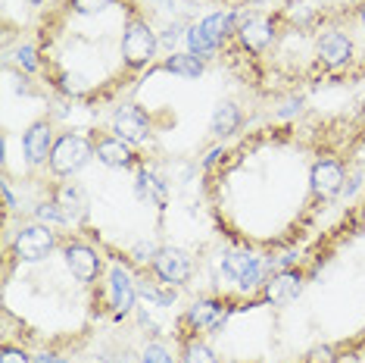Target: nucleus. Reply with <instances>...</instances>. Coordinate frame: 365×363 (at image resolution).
Instances as JSON below:
<instances>
[{
    "mask_svg": "<svg viewBox=\"0 0 365 363\" xmlns=\"http://www.w3.org/2000/svg\"><path fill=\"white\" fill-rule=\"evenodd\" d=\"M231 22H235V13H212V16H206V19L197 22V26H190L187 29L190 54H197L200 60L203 56H212L222 47V41L228 38Z\"/></svg>",
    "mask_w": 365,
    "mask_h": 363,
    "instance_id": "f257e3e1",
    "label": "nucleus"
},
{
    "mask_svg": "<svg viewBox=\"0 0 365 363\" xmlns=\"http://www.w3.org/2000/svg\"><path fill=\"white\" fill-rule=\"evenodd\" d=\"M94 156V147L85 135H63L53 141V151H51V169L56 176H72V172H78L85 163Z\"/></svg>",
    "mask_w": 365,
    "mask_h": 363,
    "instance_id": "f03ea898",
    "label": "nucleus"
},
{
    "mask_svg": "<svg viewBox=\"0 0 365 363\" xmlns=\"http://www.w3.org/2000/svg\"><path fill=\"white\" fill-rule=\"evenodd\" d=\"M222 276L235 282L240 292H253L256 285H262V260L244 251H228L222 257Z\"/></svg>",
    "mask_w": 365,
    "mask_h": 363,
    "instance_id": "7ed1b4c3",
    "label": "nucleus"
},
{
    "mask_svg": "<svg viewBox=\"0 0 365 363\" xmlns=\"http://www.w3.org/2000/svg\"><path fill=\"white\" fill-rule=\"evenodd\" d=\"M13 251H16V257L26 260V263L44 260L47 254L53 251V232L44 226V222H29V226H22V232L16 235Z\"/></svg>",
    "mask_w": 365,
    "mask_h": 363,
    "instance_id": "20e7f679",
    "label": "nucleus"
},
{
    "mask_svg": "<svg viewBox=\"0 0 365 363\" xmlns=\"http://www.w3.org/2000/svg\"><path fill=\"white\" fill-rule=\"evenodd\" d=\"M156 54V35L144 22H128L125 35H122V56L128 66H147Z\"/></svg>",
    "mask_w": 365,
    "mask_h": 363,
    "instance_id": "39448f33",
    "label": "nucleus"
},
{
    "mask_svg": "<svg viewBox=\"0 0 365 363\" xmlns=\"http://www.w3.org/2000/svg\"><path fill=\"white\" fill-rule=\"evenodd\" d=\"M153 269L165 285H185L190 279L194 263H190L187 251H181V247H160L153 257Z\"/></svg>",
    "mask_w": 365,
    "mask_h": 363,
    "instance_id": "423d86ee",
    "label": "nucleus"
},
{
    "mask_svg": "<svg viewBox=\"0 0 365 363\" xmlns=\"http://www.w3.org/2000/svg\"><path fill=\"white\" fill-rule=\"evenodd\" d=\"M113 131L122 138V141L140 144V141H147V135H150V119H147V113L140 110V106L125 104V106H119V110H115Z\"/></svg>",
    "mask_w": 365,
    "mask_h": 363,
    "instance_id": "0eeeda50",
    "label": "nucleus"
},
{
    "mask_svg": "<svg viewBox=\"0 0 365 363\" xmlns=\"http://www.w3.org/2000/svg\"><path fill=\"white\" fill-rule=\"evenodd\" d=\"M344 166H340L337 160H319L312 166V176H309V185H312V192L319 194V197H334L344 192Z\"/></svg>",
    "mask_w": 365,
    "mask_h": 363,
    "instance_id": "6e6552de",
    "label": "nucleus"
},
{
    "mask_svg": "<svg viewBox=\"0 0 365 363\" xmlns=\"http://www.w3.org/2000/svg\"><path fill=\"white\" fill-rule=\"evenodd\" d=\"M315 54H319V60L331 66V69H337V66L350 63L353 56V41L344 35V31H325V35L319 38V44H315Z\"/></svg>",
    "mask_w": 365,
    "mask_h": 363,
    "instance_id": "1a4fd4ad",
    "label": "nucleus"
},
{
    "mask_svg": "<svg viewBox=\"0 0 365 363\" xmlns=\"http://www.w3.org/2000/svg\"><path fill=\"white\" fill-rule=\"evenodd\" d=\"M22 151H26L29 166H41L44 160H51V151H53L51 126H47V122H35V126H29L26 138H22Z\"/></svg>",
    "mask_w": 365,
    "mask_h": 363,
    "instance_id": "9d476101",
    "label": "nucleus"
},
{
    "mask_svg": "<svg viewBox=\"0 0 365 363\" xmlns=\"http://www.w3.org/2000/svg\"><path fill=\"white\" fill-rule=\"evenodd\" d=\"M66 267H69V272L78 282H91L101 272V257L88 244H69L66 247Z\"/></svg>",
    "mask_w": 365,
    "mask_h": 363,
    "instance_id": "9b49d317",
    "label": "nucleus"
},
{
    "mask_svg": "<svg viewBox=\"0 0 365 363\" xmlns=\"http://www.w3.org/2000/svg\"><path fill=\"white\" fill-rule=\"evenodd\" d=\"M237 35H240V44H244L247 51L259 54V51H265V47L272 44L275 31H272V22L265 19V16H250V19L240 22Z\"/></svg>",
    "mask_w": 365,
    "mask_h": 363,
    "instance_id": "f8f14e48",
    "label": "nucleus"
},
{
    "mask_svg": "<svg viewBox=\"0 0 365 363\" xmlns=\"http://www.w3.org/2000/svg\"><path fill=\"white\" fill-rule=\"evenodd\" d=\"M300 288H303L300 272H294V269L275 272V276L265 282V301L269 304H287V301H294L297 294H300Z\"/></svg>",
    "mask_w": 365,
    "mask_h": 363,
    "instance_id": "ddd939ff",
    "label": "nucleus"
},
{
    "mask_svg": "<svg viewBox=\"0 0 365 363\" xmlns=\"http://www.w3.org/2000/svg\"><path fill=\"white\" fill-rule=\"evenodd\" d=\"M135 298H138V292H135L131 276L122 267H113L110 269V301H113L115 313H128L135 307Z\"/></svg>",
    "mask_w": 365,
    "mask_h": 363,
    "instance_id": "4468645a",
    "label": "nucleus"
},
{
    "mask_svg": "<svg viewBox=\"0 0 365 363\" xmlns=\"http://www.w3.org/2000/svg\"><path fill=\"white\" fill-rule=\"evenodd\" d=\"M228 310L222 307L219 301H197L194 307L187 310V323L194 329H200V332H212V329H219L225 323Z\"/></svg>",
    "mask_w": 365,
    "mask_h": 363,
    "instance_id": "2eb2a0df",
    "label": "nucleus"
},
{
    "mask_svg": "<svg viewBox=\"0 0 365 363\" xmlns=\"http://www.w3.org/2000/svg\"><path fill=\"white\" fill-rule=\"evenodd\" d=\"M94 156L110 169L131 166V147H128V141H122V138H106V141H101L97 144V151H94Z\"/></svg>",
    "mask_w": 365,
    "mask_h": 363,
    "instance_id": "dca6fc26",
    "label": "nucleus"
},
{
    "mask_svg": "<svg viewBox=\"0 0 365 363\" xmlns=\"http://www.w3.org/2000/svg\"><path fill=\"white\" fill-rule=\"evenodd\" d=\"M56 204L66 213V222H81L88 217V194L81 192L78 185H66L60 194H56Z\"/></svg>",
    "mask_w": 365,
    "mask_h": 363,
    "instance_id": "f3484780",
    "label": "nucleus"
},
{
    "mask_svg": "<svg viewBox=\"0 0 365 363\" xmlns=\"http://www.w3.org/2000/svg\"><path fill=\"white\" fill-rule=\"evenodd\" d=\"M135 194L140 197V201H153L156 207H163L165 197H169V192H165V182H163L160 176H153L150 169H140V172H138Z\"/></svg>",
    "mask_w": 365,
    "mask_h": 363,
    "instance_id": "a211bd4d",
    "label": "nucleus"
},
{
    "mask_svg": "<svg viewBox=\"0 0 365 363\" xmlns=\"http://www.w3.org/2000/svg\"><path fill=\"white\" fill-rule=\"evenodd\" d=\"M165 72L172 76H181V79H200L203 76V60L197 54H172L169 60L163 63Z\"/></svg>",
    "mask_w": 365,
    "mask_h": 363,
    "instance_id": "6ab92c4d",
    "label": "nucleus"
},
{
    "mask_svg": "<svg viewBox=\"0 0 365 363\" xmlns=\"http://www.w3.org/2000/svg\"><path fill=\"white\" fill-rule=\"evenodd\" d=\"M240 126V110H237V104H219L215 106V113H212V135H219V138H225L231 135Z\"/></svg>",
    "mask_w": 365,
    "mask_h": 363,
    "instance_id": "aec40b11",
    "label": "nucleus"
},
{
    "mask_svg": "<svg viewBox=\"0 0 365 363\" xmlns=\"http://www.w3.org/2000/svg\"><path fill=\"white\" fill-rule=\"evenodd\" d=\"M185 363H219V360H215L212 348H206L203 342H194L185 348Z\"/></svg>",
    "mask_w": 365,
    "mask_h": 363,
    "instance_id": "412c9836",
    "label": "nucleus"
},
{
    "mask_svg": "<svg viewBox=\"0 0 365 363\" xmlns=\"http://www.w3.org/2000/svg\"><path fill=\"white\" fill-rule=\"evenodd\" d=\"M113 0H72V10L78 16H94V13H103Z\"/></svg>",
    "mask_w": 365,
    "mask_h": 363,
    "instance_id": "4be33fe9",
    "label": "nucleus"
},
{
    "mask_svg": "<svg viewBox=\"0 0 365 363\" xmlns=\"http://www.w3.org/2000/svg\"><path fill=\"white\" fill-rule=\"evenodd\" d=\"M16 63H19L26 72H35L38 69V51L35 47H29V44L19 47V51H16Z\"/></svg>",
    "mask_w": 365,
    "mask_h": 363,
    "instance_id": "5701e85b",
    "label": "nucleus"
},
{
    "mask_svg": "<svg viewBox=\"0 0 365 363\" xmlns=\"http://www.w3.org/2000/svg\"><path fill=\"white\" fill-rule=\"evenodd\" d=\"M63 91H69V94H85V91H88V79L78 76V72H66V76H63Z\"/></svg>",
    "mask_w": 365,
    "mask_h": 363,
    "instance_id": "b1692460",
    "label": "nucleus"
},
{
    "mask_svg": "<svg viewBox=\"0 0 365 363\" xmlns=\"http://www.w3.org/2000/svg\"><path fill=\"white\" fill-rule=\"evenodd\" d=\"M140 360H144V363H175V360L169 357V351L160 348V344H147L144 357H140Z\"/></svg>",
    "mask_w": 365,
    "mask_h": 363,
    "instance_id": "393cba45",
    "label": "nucleus"
},
{
    "mask_svg": "<svg viewBox=\"0 0 365 363\" xmlns=\"http://www.w3.org/2000/svg\"><path fill=\"white\" fill-rule=\"evenodd\" d=\"M38 217L44 219V222H66V213H63L60 204H41Z\"/></svg>",
    "mask_w": 365,
    "mask_h": 363,
    "instance_id": "a878e982",
    "label": "nucleus"
},
{
    "mask_svg": "<svg viewBox=\"0 0 365 363\" xmlns=\"http://www.w3.org/2000/svg\"><path fill=\"white\" fill-rule=\"evenodd\" d=\"M140 294H144V298H150V301H156V304H172V301H175V294H172V292H160V288H153V285H140Z\"/></svg>",
    "mask_w": 365,
    "mask_h": 363,
    "instance_id": "bb28decb",
    "label": "nucleus"
},
{
    "mask_svg": "<svg viewBox=\"0 0 365 363\" xmlns=\"http://www.w3.org/2000/svg\"><path fill=\"white\" fill-rule=\"evenodd\" d=\"M156 251H160V247H153L150 242H140V244L131 247V257L144 263V260H153V257H156Z\"/></svg>",
    "mask_w": 365,
    "mask_h": 363,
    "instance_id": "cd10ccee",
    "label": "nucleus"
},
{
    "mask_svg": "<svg viewBox=\"0 0 365 363\" xmlns=\"http://www.w3.org/2000/svg\"><path fill=\"white\" fill-rule=\"evenodd\" d=\"M0 363H31L19 348H4L0 351Z\"/></svg>",
    "mask_w": 365,
    "mask_h": 363,
    "instance_id": "c85d7f7f",
    "label": "nucleus"
},
{
    "mask_svg": "<svg viewBox=\"0 0 365 363\" xmlns=\"http://www.w3.org/2000/svg\"><path fill=\"white\" fill-rule=\"evenodd\" d=\"M300 97H290V101H284V104H281V110H278V116L281 119H287V116H294V113H300Z\"/></svg>",
    "mask_w": 365,
    "mask_h": 363,
    "instance_id": "c756f323",
    "label": "nucleus"
},
{
    "mask_svg": "<svg viewBox=\"0 0 365 363\" xmlns=\"http://www.w3.org/2000/svg\"><path fill=\"white\" fill-rule=\"evenodd\" d=\"M309 363H334V351L331 348H315L309 354Z\"/></svg>",
    "mask_w": 365,
    "mask_h": 363,
    "instance_id": "7c9ffc66",
    "label": "nucleus"
},
{
    "mask_svg": "<svg viewBox=\"0 0 365 363\" xmlns=\"http://www.w3.org/2000/svg\"><path fill=\"white\" fill-rule=\"evenodd\" d=\"M35 363H69L66 357H60V354H53V351H44V354H38Z\"/></svg>",
    "mask_w": 365,
    "mask_h": 363,
    "instance_id": "2f4dec72",
    "label": "nucleus"
},
{
    "mask_svg": "<svg viewBox=\"0 0 365 363\" xmlns=\"http://www.w3.org/2000/svg\"><path fill=\"white\" fill-rule=\"evenodd\" d=\"M103 363H138L135 354H106Z\"/></svg>",
    "mask_w": 365,
    "mask_h": 363,
    "instance_id": "473e14b6",
    "label": "nucleus"
},
{
    "mask_svg": "<svg viewBox=\"0 0 365 363\" xmlns=\"http://www.w3.org/2000/svg\"><path fill=\"white\" fill-rule=\"evenodd\" d=\"M4 201L10 204V207H16V194L10 192V185H4Z\"/></svg>",
    "mask_w": 365,
    "mask_h": 363,
    "instance_id": "72a5a7b5",
    "label": "nucleus"
},
{
    "mask_svg": "<svg viewBox=\"0 0 365 363\" xmlns=\"http://www.w3.org/2000/svg\"><path fill=\"white\" fill-rule=\"evenodd\" d=\"M29 4H31V6H38V4H44V0H29Z\"/></svg>",
    "mask_w": 365,
    "mask_h": 363,
    "instance_id": "f704fd0d",
    "label": "nucleus"
},
{
    "mask_svg": "<svg viewBox=\"0 0 365 363\" xmlns=\"http://www.w3.org/2000/svg\"><path fill=\"white\" fill-rule=\"evenodd\" d=\"M247 4H265V0H247Z\"/></svg>",
    "mask_w": 365,
    "mask_h": 363,
    "instance_id": "c9c22d12",
    "label": "nucleus"
},
{
    "mask_svg": "<svg viewBox=\"0 0 365 363\" xmlns=\"http://www.w3.org/2000/svg\"><path fill=\"white\" fill-rule=\"evenodd\" d=\"M362 26H365V4H362Z\"/></svg>",
    "mask_w": 365,
    "mask_h": 363,
    "instance_id": "e433bc0d",
    "label": "nucleus"
}]
</instances>
